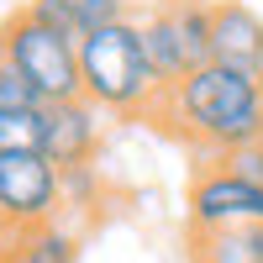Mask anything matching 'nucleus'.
<instances>
[{"label":"nucleus","mask_w":263,"mask_h":263,"mask_svg":"<svg viewBox=\"0 0 263 263\" xmlns=\"http://www.w3.org/2000/svg\"><path fill=\"white\" fill-rule=\"evenodd\" d=\"M153 121H163L174 137L205 147L216 158H232V153L263 142V79L248 69L205 63L190 79L168 84Z\"/></svg>","instance_id":"f257e3e1"},{"label":"nucleus","mask_w":263,"mask_h":263,"mask_svg":"<svg viewBox=\"0 0 263 263\" xmlns=\"http://www.w3.org/2000/svg\"><path fill=\"white\" fill-rule=\"evenodd\" d=\"M79 79H84V100L100 105L105 116H153L163 100V79L142 48L137 21L79 37Z\"/></svg>","instance_id":"f03ea898"},{"label":"nucleus","mask_w":263,"mask_h":263,"mask_svg":"<svg viewBox=\"0 0 263 263\" xmlns=\"http://www.w3.org/2000/svg\"><path fill=\"white\" fill-rule=\"evenodd\" d=\"M0 42L27 84L42 95V105H63V100H79L84 95V79H79V42L63 37L53 27L32 21L27 11H16L11 21H0Z\"/></svg>","instance_id":"7ed1b4c3"},{"label":"nucleus","mask_w":263,"mask_h":263,"mask_svg":"<svg viewBox=\"0 0 263 263\" xmlns=\"http://www.w3.org/2000/svg\"><path fill=\"white\" fill-rule=\"evenodd\" d=\"M248 221H263V184H253L227 158L200 163V174L190 179V195H184V237L227 232V227H248Z\"/></svg>","instance_id":"20e7f679"},{"label":"nucleus","mask_w":263,"mask_h":263,"mask_svg":"<svg viewBox=\"0 0 263 263\" xmlns=\"http://www.w3.org/2000/svg\"><path fill=\"white\" fill-rule=\"evenodd\" d=\"M63 211V174L42 153H0V216L16 232L48 227Z\"/></svg>","instance_id":"39448f33"},{"label":"nucleus","mask_w":263,"mask_h":263,"mask_svg":"<svg viewBox=\"0 0 263 263\" xmlns=\"http://www.w3.org/2000/svg\"><path fill=\"white\" fill-rule=\"evenodd\" d=\"M100 105L90 100H63V105H48V147H42V158H48L58 174L69 168H90L95 153H100Z\"/></svg>","instance_id":"423d86ee"},{"label":"nucleus","mask_w":263,"mask_h":263,"mask_svg":"<svg viewBox=\"0 0 263 263\" xmlns=\"http://www.w3.org/2000/svg\"><path fill=\"white\" fill-rule=\"evenodd\" d=\"M211 63L263 74V16L242 0H216V32H211Z\"/></svg>","instance_id":"0eeeda50"},{"label":"nucleus","mask_w":263,"mask_h":263,"mask_svg":"<svg viewBox=\"0 0 263 263\" xmlns=\"http://www.w3.org/2000/svg\"><path fill=\"white\" fill-rule=\"evenodd\" d=\"M137 27H142V48H147V58H153V69H158L163 90L195 74V58H190V48H184V32H179V16H174V0L147 6V11L137 16Z\"/></svg>","instance_id":"6e6552de"},{"label":"nucleus","mask_w":263,"mask_h":263,"mask_svg":"<svg viewBox=\"0 0 263 263\" xmlns=\"http://www.w3.org/2000/svg\"><path fill=\"white\" fill-rule=\"evenodd\" d=\"M190 263H263V221L227 227V232H195L184 237Z\"/></svg>","instance_id":"1a4fd4ad"},{"label":"nucleus","mask_w":263,"mask_h":263,"mask_svg":"<svg viewBox=\"0 0 263 263\" xmlns=\"http://www.w3.org/2000/svg\"><path fill=\"white\" fill-rule=\"evenodd\" d=\"M11 263H79V232H74V227H63V221L32 227V232H21V237H16Z\"/></svg>","instance_id":"9d476101"},{"label":"nucleus","mask_w":263,"mask_h":263,"mask_svg":"<svg viewBox=\"0 0 263 263\" xmlns=\"http://www.w3.org/2000/svg\"><path fill=\"white\" fill-rule=\"evenodd\" d=\"M48 147V105L0 111V153H42Z\"/></svg>","instance_id":"9b49d317"},{"label":"nucleus","mask_w":263,"mask_h":263,"mask_svg":"<svg viewBox=\"0 0 263 263\" xmlns=\"http://www.w3.org/2000/svg\"><path fill=\"white\" fill-rule=\"evenodd\" d=\"M32 105H42V95L27 84V74L11 63L6 42H0V111H32Z\"/></svg>","instance_id":"f8f14e48"},{"label":"nucleus","mask_w":263,"mask_h":263,"mask_svg":"<svg viewBox=\"0 0 263 263\" xmlns=\"http://www.w3.org/2000/svg\"><path fill=\"white\" fill-rule=\"evenodd\" d=\"M21 11H27L32 21H42V27H53V32L79 42V0H27Z\"/></svg>","instance_id":"ddd939ff"},{"label":"nucleus","mask_w":263,"mask_h":263,"mask_svg":"<svg viewBox=\"0 0 263 263\" xmlns=\"http://www.w3.org/2000/svg\"><path fill=\"white\" fill-rule=\"evenodd\" d=\"M121 21H137L126 11V0H79V37L105 32V27H121Z\"/></svg>","instance_id":"4468645a"},{"label":"nucleus","mask_w":263,"mask_h":263,"mask_svg":"<svg viewBox=\"0 0 263 263\" xmlns=\"http://www.w3.org/2000/svg\"><path fill=\"white\" fill-rule=\"evenodd\" d=\"M95 195H100V174H95V163L63 174V205H90Z\"/></svg>","instance_id":"2eb2a0df"},{"label":"nucleus","mask_w":263,"mask_h":263,"mask_svg":"<svg viewBox=\"0 0 263 263\" xmlns=\"http://www.w3.org/2000/svg\"><path fill=\"white\" fill-rule=\"evenodd\" d=\"M227 163H232V168H242L253 184H263V142H258V147H242V153H232Z\"/></svg>","instance_id":"dca6fc26"},{"label":"nucleus","mask_w":263,"mask_h":263,"mask_svg":"<svg viewBox=\"0 0 263 263\" xmlns=\"http://www.w3.org/2000/svg\"><path fill=\"white\" fill-rule=\"evenodd\" d=\"M16 237H21V232L6 221V216H0V253H6V258H11V248H16Z\"/></svg>","instance_id":"f3484780"},{"label":"nucleus","mask_w":263,"mask_h":263,"mask_svg":"<svg viewBox=\"0 0 263 263\" xmlns=\"http://www.w3.org/2000/svg\"><path fill=\"white\" fill-rule=\"evenodd\" d=\"M0 263H6V253H0Z\"/></svg>","instance_id":"a211bd4d"},{"label":"nucleus","mask_w":263,"mask_h":263,"mask_svg":"<svg viewBox=\"0 0 263 263\" xmlns=\"http://www.w3.org/2000/svg\"><path fill=\"white\" fill-rule=\"evenodd\" d=\"M258 79H263V74H258Z\"/></svg>","instance_id":"6ab92c4d"}]
</instances>
